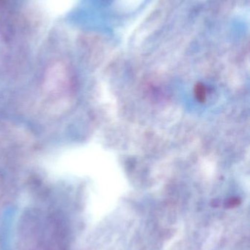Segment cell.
Segmentation results:
<instances>
[{
  "label": "cell",
  "instance_id": "cell-1",
  "mask_svg": "<svg viewBox=\"0 0 250 250\" xmlns=\"http://www.w3.org/2000/svg\"><path fill=\"white\" fill-rule=\"evenodd\" d=\"M195 96L197 99L201 102L205 101L206 98V90H205V86L203 84H198L195 89Z\"/></svg>",
  "mask_w": 250,
  "mask_h": 250
}]
</instances>
